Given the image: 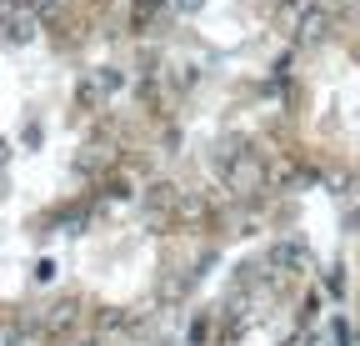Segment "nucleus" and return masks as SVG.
<instances>
[{
	"label": "nucleus",
	"mask_w": 360,
	"mask_h": 346,
	"mask_svg": "<svg viewBox=\"0 0 360 346\" xmlns=\"http://www.w3.org/2000/svg\"><path fill=\"white\" fill-rule=\"evenodd\" d=\"M65 326H75V301H56V307H45L40 331H65Z\"/></svg>",
	"instance_id": "1"
},
{
	"label": "nucleus",
	"mask_w": 360,
	"mask_h": 346,
	"mask_svg": "<svg viewBox=\"0 0 360 346\" xmlns=\"http://www.w3.org/2000/svg\"><path fill=\"white\" fill-rule=\"evenodd\" d=\"M115 156H110V146H85V156H75V171L80 176H96L101 166H110Z\"/></svg>",
	"instance_id": "2"
},
{
	"label": "nucleus",
	"mask_w": 360,
	"mask_h": 346,
	"mask_svg": "<svg viewBox=\"0 0 360 346\" xmlns=\"http://www.w3.org/2000/svg\"><path fill=\"white\" fill-rule=\"evenodd\" d=\"M330 331H335V346H355V331H350V326H345V321H335V326H330Z\"/></svg>",
	"instance_id": "3"
},
{
	"label": "nucleus",
	"mask_w": 360,
	"mask_h": 346,
	"mask_svg": "<svg viewBox=\"0 0 360 346\" xmlns=\"http://www.w3.org/2000/svg\"><path fill=\"white\" fill-rule=\"evenodd\" d=\"M30 6H35V16H56V11H60V0H30Z\"/></svg>",
	"instance_id": "4"
},
{
	"label": "nucleus",
	"mask_w": 360,
	"mask_h": 346,
	"mask_svg": "<svg viewBox=\"0 0 360 346\" xmlns=\"http://www.w3.org/2000/svg\"><path fill=\"white\" fill-rule=\"evenodd\" d=\"M170 6H175V11H186V16H195V11H200V0H170Z\"/></svg>",
	"instance_id": "5"
},
{
	"label": "nucleus",
	"mask_w": 360,
	"mask_h": 346,
	"mask_svg": "<svg viewBox=\"0 0 360 346\" xmlns=\"http://www.w3.org/2000/svg\"><path fill=\"white\" fill-rule=\"evenodd\" d=\"M350 231H360V206H355V211H350Z\"/></svg>",
	"instance_id": "6"
}]
</instances>
